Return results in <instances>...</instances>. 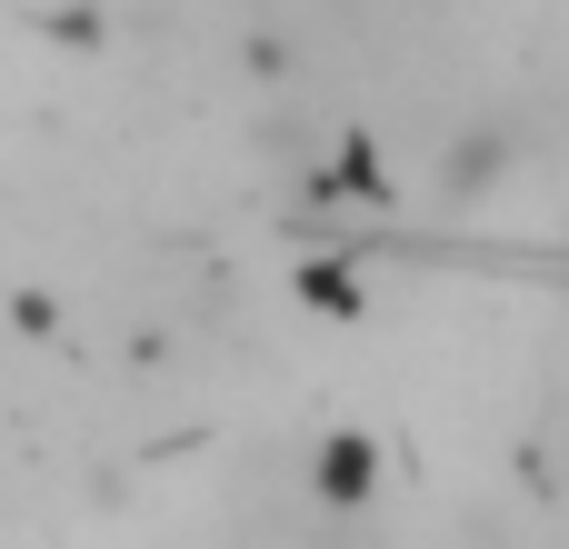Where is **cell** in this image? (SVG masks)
<instances>
[{
	"instance_id": "1",
	"label": "cell",
	"mask_w": 569,
	"mask_h": 549,
	"mask_svg": "<svg viewBox=\"0 0 569 549\" xmlns=\"http://www.w3.org/2000/svg\"><path fill=\"white\" fill-rule=\"evenodd\" d=\"M320 490L360 500V490H370V440H320Z\"/></svg>"
}]
</instances>
